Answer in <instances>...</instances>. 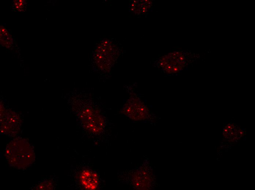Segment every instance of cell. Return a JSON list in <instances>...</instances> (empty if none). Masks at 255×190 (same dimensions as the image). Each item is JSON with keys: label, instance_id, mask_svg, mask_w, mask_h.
Masks as SVG:
<instances>
[{"label": "cell", "instance_id": "1", "mask_svg": "<svg viewBox=\"0 0 255 190\" xmlns=\"http://www.w3.org/2000/svg\"><path fill=\"white\" fill-rule=\"evenodd\" d=\"M5 156L11 166L25 169L31 165L35 160L34 148L25 139L17 138L7 145Z\"/></svg>", "mask_w": 255, "mask_h": 190}, {"label": "cell", "instance_id": "2", "mask_svg": "<svg viewBox=\"0 0 255 190\" xmlns=\"http://www.w3.org/2000/svg\"><path fill=\"white\" fill-rule=\"evenodd\" d=\"M81 124L84 129L94 134L100 133L104 127V120L100 113L91 107L86 108L80 116Z\"/></svg>", "mask_w": 255, "mask_h": 190}, {"label": "cell", "instance_id": "3", "mask_svg": "<svg viewBox=\"0 0 255 190\" xmlns=\"http://www.w3.org/2000/svg\"><path fill=\"white\" fill-rule=\"evenodd\" d=\"M132 182L136 188L140 190L152 189L156 185L153 169L148 164L144 165L133 174Z\"/></svg>", "mask_w": 255, "mask_h": 190}, {"label": "cell", "instance_id": "4", "mask_svg": "<svg viewBox=\"0 0 255 190\" xmlns=\"http://www.w3.org/2000/svg\"><path fill=\"white\" fill-rule=\"evenodd\" d=\"M122 113L129 118L135 121L148 119L150 112L146 105L140 99L132 98L123 106Z\"/></svg>", "mask_w": 255, "mask_h": 190}, {"label": "cell", "instance_id": "5", "mask_svg": "<svg viewBox=\"0 0 255 190\" xmlns=\"http://www.w3.org/2000/svg\"><path fill=\"white\" fill-rule=\"evenodd\" d=\"M21 121L19 117L10 110H2L1 112V132L6 135L13 136L18 133Z\"/></svg>", "mask_w": 255, "mask_h": 190}, {"label": "cell", "instance_id": "6", "mask_svg": "<svg viewBox=\"0 0 255 190\" xmlns=\"http://www.w3.org/2000/svg\"><path fill=\"white\" fill-rule=\"evenodd\" d=\"M1 42L2 45L6 47H10L13 40L8 30L3 26H1Z\"/></svg>", "mask_w": 255, "mask_h": 190}, {"label": "cell", "instance_id": "7", "mask_svg": "<svg viewBox=\"0 0 255 190\" xmlns=\"http://www.w3.org/2000/svg\"><path fill=\"white\" fill-rule=\"evenodd\" d=\"M52 182L48 181H45L39 183L36 187V189H52Z\"/></svg>", "mask_w": 255, "mask_h": 190}, {"label": "cell", "instance_id": "8", "mask_svg": "<svg viewBox=\"0 0 255 190\" xmlns=\"http://www.w3.org/2000/svg\"><path fill=\"white\" fill-rule=\"evenodd\" d=\"M14 5L15 8L19 11L24 10L25 5V2L23 0H18V1H14Z\"/></svg>", "mask_w": 255, "mask_h": 190}, {"label": "cell", "instance_id": "9", "mask_svg": "<svg viewBox=\"0 0 255 190\" xmlns=\"http://www.w3.org/2000/svg\"><path fill=\"white\" fill-rule=\"evenodd\" d=\"M235 142H236V143H237V140H235Z\"/></svg>", "mask_w": 255, "mask_h": 190}, {"label": "cell", "instance_id": "10", "mask_svg": "<svg viewBox=\"0 0 255 190\" xmlns=\"http://www.w3.org/2000/svg\"><path fill=\"white\" fill-rule=\"evenodd\" d=\"M228 152V149H227V152Z\"/></svg>", "mask_w": 255, "mask_h": 190}, {"label": "cell", "instance_id": "11", "mask_svg": "<svg viewBox=\"0 0 255 190\" xmlns=\"http://www.w3.org/2000/svg\"><path fill=\"white\" fill-rule=\"evenodd\" d=\"M230 145H232V143H231Z\"/></svg>", "mask_w": 255, "mask_h": 190}, {"label": "cell", "instance_id": "12", "mask_svg": "<svg viewBox=\"0 0 255 190\" xmlns=\"http://www.w3.org/2000/svg\"><path fill=\"white\" fill-rule=\"evenodd\" d=\"M223 143V142H221V143Z\"/></svg>", "mask_w": 255, "mask_h": 190}, {"label": "cell", "instance_id": "13", "mask_svg": "<svg viewBox=\"0 0 255 190\" xmlns=\"http://www.w3.org/2000/svg\"><path fill=\"white\" fill-rule=\"evenodd\" d=\"M227 148H230L229 147H228Z\"/></svg>", "mask_w": 255, "mask_h": 190}]
</instances>
